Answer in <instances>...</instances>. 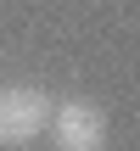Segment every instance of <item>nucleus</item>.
I'll use <instances>...</instances> for the list:
<instances>
[{
  "instance_id": "1",
  "label": "nucleus",
  "mask_w": 140,
  "mask_h": 151,
  "mask_svg": "<svg viewBox=\"0 0 140 151\" xmlns=\"http://www.w3.org/2000/svg\"><path fill=\"white\" fill-rule=\"evenodd\" d=\"M51 129V95L39 90H0V146H28Z\"/></svg>"
},
{
  "instance_id": "2",
  "label": "nucleus",
  "mask_w": 140,
  "mask_h": 151,
  "mask_svg": "<svg viewBox=\"0 0 140 151\" xmlns=\"http://www.w3.org/2000/svg\"><path fill=\"white\" fill-rule=\"evenodd\" d=\"M51 134H56V151H101L107 146V112L95 101H67V106H56Z\"/></svg>"
}]
</instances>
